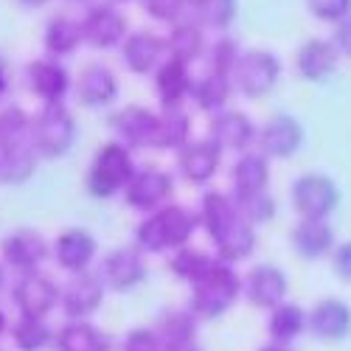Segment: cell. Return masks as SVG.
Instances as JSON below:
<instances>
[{
    "instance_id": "1",
    "label": "cell",
    "mask_w": 351,
    "mask_h": 351,
    "mask_svg": "<svg viewBox=\"0 0 351 351\" xmlns=\"http://www.w3.org/2000/svg\"><path fill=\"white\" fill-rule=\"evenodd\" d=\"M199 217H194L183 206H163L152 211L141 225H138V247L149 253H163V250H180L191 239Z\"/></svg>"
},
{
    "instance_id": "2",
    "label": "cell",
    "mask_w": 351,
    "mask_h": 351,
    "mask_svg": "<svg viewBox=\"0 0 351 351\" xmlns=\"http://www.w3.org/2000/svg\"><path fill=\"white\" fill-rule=\"evenodd\" d=\"M191 287H194L191 312L202 320H214V317L225 315L233 306V301L239 298L242 281H239L237 273H233V267L228 265V261H217V267Z\"/></svg>"
},
{
    "instance_id": "3",
    "label": "cell",
    "mask_w": 351,
    "mask_h": 351,
    "mask_svg": "<svg viewBox=\"0 0 351 351\" xmlns=\"http://www.w3.org/2000/svg\"><path fill=\"white\" fill-rule=\"evenodd\" d=\"M76 141V121L62 104H45L32 119V143L43 158H62Z\"/></svg>"
},
{
    "instance_id": "4",
    "label": "cell",
    "mask_w": 351,
    "mask_h": 351,
    "mask_svg": "<svg viewBox=\"0 0 351 351\" xmlns=\"http://www.w3.org/2000/svg\"><path fill=\"white\" fill-rule=\"evenodd\" d=\"M135 174L132 155L124 143H104L93 158L90 174H87V189L93 197H112L115 191L127 189Z\"/></svg>"
},
{
    "instance_id": "5",
    "label": "cell",
    "mask_w": 351,
    "mask_h": 351,
    "mask_svg": "<svg viewBox=\"0 0 351 351\" xmlns=\"http://www.w3.org/2000/svg\"><path fill=\"white\" fill-rule=\"evenodd\" d=\"M278 73H281V65L276 60V53L250 48V51H242L237 68L230 73V84H233V90H239L242 96L258 99L276 87Z\"/></svg>"
},
{
    "instance_id": "6",
    "label": "cell",
    "mask_w": 351,
    "mask_h": 351,
    "mask_svg": "<svg viewBox=\"0 0 351 351\" xmlns=\"http://www.w3.org/2000/svg\"><path fill=\"white\" fill-rule=\"evenodd\" d=\"M292 202L304 219H326L337 208L340 191L324 174H304L292 186Z\"/></svg>"
},
{
    "instance_id": "7",
    "label": "cell",
    "mask_w": 351,
    "mask_h": 351,
    "mask_svg": "<svg viewBox=\"0 0 351 351\" xmlns=\"http://www.w3.org/2000/svg\"><path fill=\"white\" fill-rule=\"evenodd\" d=\"M82 40L84 45H90L96 51H107L115 48L127 40V20L124 14H119L115 6L99 3L82 20Z\"/></svg>"
},
{
    "instance_id": "8",
    "label": "cell",
    "mask_w": 351,
    "mask_h": 351,
    "mask_svg": "<svg viewBox=\"0 0 351 351\" xmlns=\"http://www.w3.org/2000/svg\"><path fill=\"white\" fill-rule=\"evenodd\" d=\"M171 189H174V183L163 169L146 166V169H135L132 180L124 189V197L138 211H158L166 202V197L171 194Z\"/></svg>"
},
{
    "instance_id": "9",
    "label": "cell",
    "mask_w": 351,
    "mask_h": 351,
    "mask_svg": "<svg viewBox=\"0 0 351 351\" xmlns=\"http://www.w3.org/2000/svg\"><path fill=\"white\" fill-rule=\"evenodd\" d=\"M12 298L20 309V315L45 317L56 306V301H60V289H56V284L43 273H23L20 281L14 284Z\"/></svg>"
},
{
    "instance_id": "10",
    "label": "cell",
    "mask_w": 351,
    "mask_h": 351,
    "mask_svg": "<svg viewBox=\"0 0 351 351\" xmlns=\"http://www.w3.org/2000/svg\"><path fill=\"white\" fill-rule=\"evenodd\" d=\"M62 309L71 320H84L87 315H93L101 301H104V281L93 273H73V278L62 289Z\"/></svg>"
},
{
    "instance_id": "11",
    "label": "cell",
    "mask_w": 351,
    "mask_h": 351,
    "mask_svg": "<svg viewBox=\"0 0 351 351\" xmlns=\"http://www.w3.org/2000/svg\"><path fill=\"white\" fill-rule=\"evenodd\" d=\"M146 276V265L141 258V250L135 247H119L104 256L99 278L104 281V287L115 289V292H127L132 287H138Z\"/></svg>"
},
{
    "instance_id": "12",
    "label": "cell",
    "mask_w": 351,
    "mask_h": 351,
    "mask_svg": "<svg viewBox=\"0 0 351 351\" xmlns=\"http://www.w3.org/2000/svg\"><path fill=\"white\" fill-rule=\"evenodd\" d=\"M0 250H3L6 265L20 270V273H37V267L43 265L45 256H48L45 239L40 237L37 230H32V228H20V230L9 233Z\"/></svg>"
},
{
    "instance_id": "13",
    "label": "cell",
    "mask_w": 351,
    "mask_h": 351,
    "mask_svg": "<svg viewBox=\"0 0 351 351\" xmlns=\"http://www.w3.org/2000/svg\"><path fill=\"white\" fill-rule=\"evenodd\" d=\"M301 143H304V130L292 115H273L258 135V146L265 158H292L301 149Z\"/></svg>"
},
{
    "instance_id": "14",
    "label": "cell",
    "mask_w": 351,
    "mask_h": 351,
    "mask_svg": "<svg viewBox=\"0 0 351 351\" xmlns=\"http://www.w3.org/2000/svg\"><path fill=\"white\" fill-rule=\"evenodd\" d=\"M222 160V149L208 138V141H189L178 152V169L189 183H208Z\"/></svg>"
},
{
    "instance_id": "15",
    "label": "cell",
    "mask_w": 351,
    "mask_h": 351,
    "mask_svg": "<svg viewBox=\"0 0 351 351\" xmlns=\"http://www.w3.org/2000/svg\"><path fill=\"white\" fill-rule=\"evenodd\" d=\"M110 124L124 146H152L158 132V112L132 104L115 112Z\"/></svg>"
},
{
    "instance_id": "16",
    "label": "cell",
    "mask_w": 351,
    "mask_h": 351,
    "mask_svg": "<svg viewBox=\"0 0 351 351\" xmlns=\"http://www.w3.org/2000/svg\"><path fill=\"white\" fill-rule=\"evenodd\" d=\"M247 301L258 309H276L287 295V276L273 265H258L245 278Z\"/></svg>"
},
{
    "instance_id": "17",
    "label": "cell",
    "mask_w": 351,
    "mask_h": 351,
    "mask_svg": "<svg viewBox=\"0 0 351 351\" xmlns=\"http://www.w3.org/2000/svg\"><path fill=\"white\" fill-rule=\"evenodd\" d=\"M96 256V239L93 233H87L82 228H71L65 233L56 237V245H53V258L56 265L68 273H84L87 265L93 261Z\"/></svg>"
},
{
    "instance_id": "18",
    "label": "cell",
    "mask_w": 351,
    "mask_h": 351,
    "mask_svg": "<svg viewBox=\"0 0 351 351\" xmlns=\"http://www.w3.org/2000/svg\"><path fill=\"white\" fill-rule=\"evenodd\" d=\"M76 96L84 107H104L110 104L115 96H119V79H115V73L107 68V65H87L82 68L79 79H76Z\"/></svg>"
},
{
    "instance_id": "19",
    "label": "cell",
    "mask_w": 351,
    "mask_h": 351,
    "mask_svg": "<svg viewBox=\"0 0 351 351\" xmlns=\"http://www.w3.org/2000/svg\"><path fill=\"white\" fill-rule=\"evenodd\" d=\"M208 135L219 149H245V146L256 138V127L239 110H222L217 112L211 124H208Z\"/></svg>"
},
{
    "instance_id": "20",
    "label": "cell",
    "mask_w": 351,
    "mask_h": 351,
    "mask_svg": "<svg viewBox=\"0 0 351 351\" xmlns=\"http://www.w3.org/2000/svg\"><path fill=\"white\" fill-rule=\"evenodd\" d=\"M306 329L320 340H343L351 332V309L337 298L320 301L306 317Z\"/></svg>"
},
{
    "instance_id": "21",
    "label": "cell",
    "mask_w": 351,
    "mask_h": 351,
    "mask_svg": "<svg viewBox=\"0 0 351 351\" xmlns=\"http://www.w3.org/2000/svg\"><path fill=\"white\" fill-rule=\"evenodd\" d=\"M166 51V40L152 32H135L121 45V60L132 73H149L160 65V56Z\"/></svg>"
},
{
    "instance_id": "22",
    "label": "cell",
    "mask_w": 351,
    "mask_h": 351,
    "mask_svg": "<svg viewBox=\"0 0 351 351\" xmlns=\"http://www.w3.org/2000/svg\"><path fill=\"white\" fill-rule=\"evenodd\" d=\"M28 87H32V93L40 96L45 104H60L71 87V79L60 62L37 60L28 65Z\"/></svg>"
},
{
    "instance_id": "23",
    "label": "cell",
    "mask_w": 351,
    "mask_h": 351,
    "mask_svg": "<svg viewBox=\"0 0 351 351\" xmlns=\"http://www.w3.org/2000/svg\"><path fill=\"white\" fill-rule=\"evenodd\" d=\"M37 158L40 155L32 141L0 146V183H6V186L25 183L37 169Z\"/></svg>"
},
{
    "instance_id": "24",
    "label": "cell",
    "mask_w": 351,
    "mask_h": 351,
    "mask_svg": "<svg viewBox=\"0 0 351 351\" xmlns=\"http://www.w3.org/2000/svg\"><path fill=\"white\" fill-rule=\"evenodd\" d=\"M239 219H245V217H242V211H239V206H237V199H230V197H225V194H219V191H208L206 197H202L199 222L206 225L211 242H214L217 237H222V233H225L228 228H233Z\"/></svg>"
},
{
    "instance_id": "25",
    "label": "cell",
    "mask_w": 351,
    "mask_h": 351,
    "mask_svg": "<svg viewBox=\"0 0 351 351\" xmlns=\"http://www.w3.org/2000/svg\"><path fill=\"white\" fill-rule=\"evenodd\" d=\"M298 73L309 82H324L337 68V48L329 40H309L298 51Z\"/></svg>"
},
{
    "instance_id": "26",
    "label": "cell",
    "mask_w": 351,
    "mask_h": 351,
    "mask_svg": "<svg viewBox=\"0 0 351 351\" xmlns=\"http://www.w3.org/2000/svg\"><path fill=\"white\" fill-rule=\"evenodd\" d=\"M191 84L194 82L189 76V65L180 60H171V56L155 73V90L163 107H180V101L191 93Z\"/></svg>"
},
{
    "instance_id": "27",
    "label": "cell",
    "mask_w": 351,
    "mask_h": 351,
    "mask_svg": "<svg viewBox=\"0 0 351 351\" xmlns=\"http://www.w3.org/2000/svg\"><path fill=\"white\" fill-rule=\"evenodd\" d=\"M292 245L304 258H320L332 250L335 230L326 219H301L292 230Z\"/></svg>"
},
{
    "instance_id": "28",
    "label": "cell",
    "mask_w": 351,
    "mask_h": 351,
    "mask_svg": "<svg viewBox=\"0 0 351 351\" xmlns=\"http://www.w3.org/2000/svg\"><path fill=\"white\" fill-rule=\"evenodd\" d=\"M155 335L166 348H180V346H191L194 337H197V315L194 312H186V309H174V312H163L158 326H155Z\"/></svg>"
},
{
    "instance_id": "29",
    "label": "cell",
    "mask_w": 351,
    "mask_h": 351,
    "mask_svg": "<svg viewBox=\"0 0 351 351\" xmlns=\"http://www.w3.org/2000/svg\"><path fill=\"white\" fill-rule=\"evenodd\" d=\"M166 51L171 53V60L180 62H194L199 60V53L206 51V37H202V25L197 20H180L171 25V34L166 40Z\"/></svg>"
},
{
    "instance_id": "30",
    "label": "cell",
    "mask_w": 351,
    "mask_h": 351,
    "mask_svg": "<svg viewBox=\"0 0 351 351\" xmlns=\"http://www.w3.org/2000/svg\"><path fill=\"white\" fill-rule=\"evenodd\" d=\"M233 189H237V197H247V194H258L267 191L270 183V166L265 155H242L233 166Z\"/></svg>"
},
{
    "instance_id": "31",
    "label": "cell",
    "mask_w": 351,
    "mask_h": 351,
    "mask_svg": "<svg viewBox=\"0 0 351 351\" xmlns=\"http://www.w3.org/2000/svg\"><path fill=\"white\" fill-rule=\"evenodd\" d=\"M230 90H233V84H230V76H222V73H214L208 71L206 76H199L194 84H191V99L197 101L199 110H206V112H222L228 99H230Z\"/></svg>"
},
{
    "instance_id": "32",
    "label": "cell",
    "mask_w": 351,
    "mask_h": 351,
    "mask_svg": "<svg viewBox=\"0 0 351 351\" xmlns=\"http://www.w3.org/2000/svg\"><path fill=\"white\" fill-rule=\"evenodd\" d=\"M189 115L180 107H166L158 115V132H155V143L158 149H183L189 143Z\"/></svg>"
},
{
    "instance_id": "33",
    "label": "cell",
    "mask_w": 351,
    "mask_h": 351,
    "mask_svg": "<svg viewBox=\"0 0 351 351\" xmlns=\"http://www.w3.org/2000/svg\"><path fill=\"white\" fill-rule=\"evenodd\" d=\"M56 351H107V337L87 320H71L56 337Z\"/></svg>"
},
{
    "instance_id": "34",
    "label": "cell",
    "mask_w": 351,
    "mask_h": 351,
    "mask_svg": "<svg viewBox=\"0 0 351 351\" xmlns=\"http://www.w3.org/2000/svg\"><path fill=\"white\" fill-rule=\"evenodd\" d=\"M82 40V23L71 17H53L45 25V51L53 56H68L79 48Z\"/></svg>"
},
{
    "instance_id": "35",
    "label": "cell",
    "mask_w": 351,
    "mask_h": 351,
    "mask_svg": "<svg viewBox=\"0 0 351 351\" xmlns=\"http://www.w3.org/2000/svg\"><path fill=\"white\" fill-rule=\"evenodd\" d=\"M270 337L273 343H292L306 329V315L298 304H278L270 315Z\"/></svg>"
},
{
    "instance_id": "36",
    "label": "cell",
    "mask_w": 351,
    "mask_h": 351,
    "mask_svg": "<svg viewBox=\"0 0 351 351\" xmlns=\"http://www.w3.org/2000/svg\"><path fill=\"white\" fill-rule=\"evenodd\" d=\"M214 267H217V258H211L202 250H194V247H180L171 256V273L189 284H197L199 278H206Z\"/></svg>"
},
{
    "instance_id": "37",
    "label": "cell",
    "mask_w": 351,
    "mask_h": 351,
    "mask_svg": "<svg viewBox=\"0 0 351 351\" xmlns=\"http://www.w3.org/2000/svg\"><path fill=\"white\" fill-rule=\"evenodd\" d=\"M191 20H197L199 25L208 28H228L237 17L239 3L237 0H191Z\"/></svg>"
},
{
    "instance_id": "38",
    "label": "cell",
    "mask_w": 351,
    "mask_h": 351,
    "mask_svg": "<svg viewBox=\"0 0 351 351\" xmlns=\"http://www.w3.org/2000/svg\"><path fill=\"white\" fill-rule=\"evenodd\" d=\"M12 340L20 351H43L51 343V329L43 324V317H25L20 315V320L12 329Z\"/></svg>"
},
{
    "instance_id": "39",
    "label": "cell",
    "mask_w": 351,
    "mask_h": 351,
    "mask_svg": "<svg viewBox=\"0 0 351 351\" xmlns=\"http://www.w3.org/2000/svg\"><path fill=\"white\" fill-rule=\"evenodd\" d=\"M32 141V119L20 107L0 110V146Z\"/></svg>"
},
{
    "instance_id": "40",
    "label": "cell",
    "mask_w": 351,
    "mask_h": 351,
    "mask_svg": "<svg viewBox=\"0 0 351 351\" xmlns=\"http://www.w3.org/2000/svg\"><path fill=\"white\" fill-rule=\"evenodd\" d=\"M237 206L242 211V217L250 225H265L276 217V199L267 191H258V194H247V197H237Z\"/></svg>"
},
{
    "instance_id": "41",
    "label": "cell",
    "mask_w": 351,
    "mask_h": 351,
    "mask_svg": "<svg viewBox=\"0 0 351 351\" xmlns=\"http://www.w3.org/2000/svg\"><path fill=\"white\" fill-rule=\"evenodd\" d=\"M211 71L214 73H222V76H230L233 73V68H237V62H239V56H242V51H239V45L233 43V40H228V37H222V40H217V45L211 48Z\"/></svg>"
},
{
    "instance_id": "42",
    "label": "cell",
    "mask_w": 351,
    "mask_h": 351,
    "mask_svg": "<svg viewBox=\"0 0 351 351\" xmlns=\"http://www.w3.org/2000/svg\"><path fill=\"white\" fill-rule=\"evenodd\" d=\"M189 3L191 0H143V9L160 23H180L189 12Z\"/></svg>"
},
{
    "instance_id": "43",
    "label": "cell",
    "mask_w": 351,
    "mask_h": 351,
    "mask_svg": "<svg viewBox=\"0 0 351 351\" xmlns=\"http://www.w3.org/2000/svg\"><path fill=\"white\" fill-rule=\"evenodd\" d=\"M306 6L324 23H340L351 14V0H306Z\"/></svg>"
},
{
    "instance_id": "44",
    "label": "cell",
    "mask_w": 351,
    "mask_h": 351,
    "mask_svg": "<svg viewBox=\"0 0 351 351\" xmlns=\"http://www.w3.org/2000/svg\"><path fill=\"white\" fill-rule=\"evenodd\" d=\"M124 351H163L155 329H135L124 340Z\"/></svg>"
},
{
    "instance_id": "45",
    "label": "cell",
    "mask_w": 351,
    "mask_h": 351,
    "mask_svg": "<svg viewBox=\"0 0 351 351\" xmlns=\"http://www.w3.org/2000/svg\"><path fill=\"white\" fill-rule=\"evenodd\" d=\"M335 48L343 51L346 56H351V14L346 20L337 23V32H335Z\"/></svg>"
},
{
    "instance_id": "46",
    "label": "cell",
    "mask_w": 351,
    "mask_h": 351,
    "mask_svg": "<svg viewBox=\"0 0 351 351\" xmlns=\"http://www.w3.org/2000/svg\"><path fill=\"white\" fill-rule=\"evenodd\" d=\"M335 270H337L346 281H351V242H346V245H340V247L335 250Z\"/></svg>"
},
{
    "instance_id": "47",
    "label": "cell",
    "mask_w": 351,
    "mask_h": 351,
    "mask_svg": "<svg viewBox=\"0 0 351 351\" xmlns=\"http://www.w3.org/2000/svg\"><path fill=\"white\" fill-rule=\"evenodd\" d=\"M20 6H25V9H37V6H45V3H51V0H17Z\"/></svg>"
},
{
    "instance_id": "48",
    "label": "cell",
    "mask_w": 351,
    "mask_h": 351,
    "mask_svg": "<svg viewBox=\"0 0 351 351\" xmlns=\"http://www.w3.org/2000/svg\"><path fill=\"white\" fill-rule=\"evenodd\" d=\"M258 351H292L287 343H270V346H265V348H258Z\"/></svg>"
},
{
    "instance_id": "49",
    "label": "cell",
    "mask_w": 351,
    "mask_h": 351,
    "mask_svg": "<svg viewBox=\"0 0 351 351\" xmlns=\"http://www.w3.org/2000/svg\"><path fill=\"white\" fill-rule=\"evenodd\" d=\"M3 93H6V68L0 65V99H3Z\"/></svg>"
},
{
    "instance_id": "50",
    "label": "cell",
    "mask_w": 351,
    "mask_h": 351,
    "mask_svg": "<svg viewBox=\"0 0 351 351\" xmlns=\"http://www.w3.org/2000/svg\"><path fill=\"white\" fill-rule=\"evenodd\" d=\"M166 351H199V348L191 343V346H180V348H166Z\"/></svg>"
},
{
    "instance_id": "51",
    "label": "cell",
    "mask_w": 351,
    "mask_h": 351,
    "mask_svg": "<svg viewBox=\"0 0 351 351\" xmlns=\"http://www.w3.org/2000/svg\"><path fill=\"white\" fill-rule=\"evenodd\" d=\"M3 329H6V317H3V312H0V335H3Z\"/></svg>"
},
{
    "instance_id": "52",
    "label": "cell",
    "mask_w": 351,
    "mask_h": 351,
    "mask_svg": "<svg viewBox=\"0 0 351 351\" xmlns=\"http://www.w3.org/2000/svg\"><path fill=\"white\" fill-rule=\"evenodd\" d=\"M3 284H6V273H3V267H0V289H3Z\"/></svg>"
},
{
    "instance_id": "53",
    "label": "cell",
    "mask_w": 351,
    "mask_h": 351,
    "mask_svg": "<svg viewBox=\"0 0 351 351\" xmlns=\"http://www.w3.org/2000/svg\"><path fill=\"white\" fill-rule=\"evenodd\" d=\"M76 3H87V0H76Z\"/></svg>"
}]
</instances>
